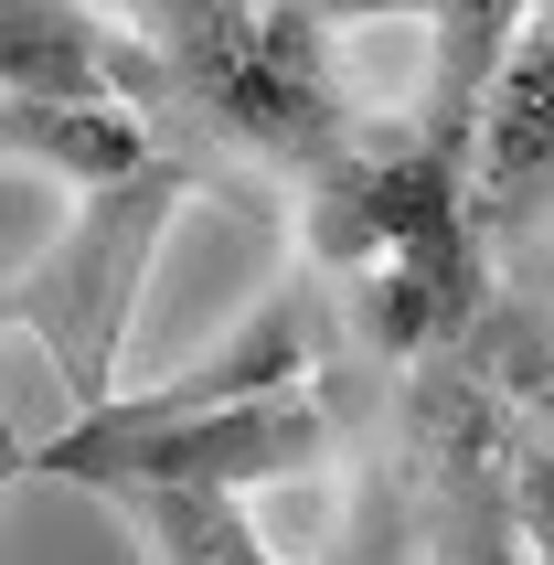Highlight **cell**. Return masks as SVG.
<instances>
[{
	"instance_id": "6da1fadb",
	"label": "cell",
	"mask_w": 554,
	"mask_h": 565,
	"mask_svg": "<svg viewBox=\"0 0 554 565\" xmlns=\"http://www.w3.org/2000/svg\"><path fill=\"white\" fill-rule=\"evenodd\" d=\"M331 448V416L309 406V384H267V395H107L75 406L43 448H22L32 480L64 491H128V480H192V491H256V480H299Z\"/></svg>"
},
{
	"instance_id": "277c9868",
	"label": "cell",
	"mask_w": 554,
	"mask_h": 565,
	"mask_svg": "<svg viewBox=\"0 0 554 565\" xmlns=\"http://www.w3.org/2000/svg\"><path fill=\"white\" fill-rule=\"evenodd\" d=\"M11 150H22V160H54L75 192L139 182V171L160 160L128 96H11Z\"/></svg>"
},
{
	"instance_id": "3957f363",
	"label": "cell",
	"mask_w": 554,
	"mask_h": 565,
	"mask_svg": "<svg viewBox=\"0 0 554 565\" xmlns=\"http://www.w3.org/2000/svg\"><path fill=\"white\" fill-rule=\"evenodd\" d=\"M469 224H480L491 256H544V224H554V11L491 75L480 160H469Z\"/></svg>"
},
{
	"instance_id": "7a4b0ae2",
	"label": "cell",
	"mask_w": 554,
	"mask_h": 565,
	"mask_svg": "<svg viewBox=\"0 0 554 565\" xmlns=\"http://www.w3.org/2000/svg\"><path fill=\"white\" fill-rule=\"evenodd\" d=\"M192 192L182 160H150L139 182H107L86 192V224H64V246L43 256V267H22V288H11V310H22V331H43L64 363V384H75V406H107L118 384H107V363H118V331L128 310H139V278H150V246L160 224H171V203Z\"/></svg>"
},
{
	"instance_id": "8992f818",
	"label": "cell",
	"mask_w": 554,
	"mask_h": 565,
	"mask_svg": "<svg viewBox=\"0 0 554 565\" xmlns=\"http://www.w3.org/2000/svg\"><path fill=\"white\" fill-rule=\"evenodd\" d=\"M416 523H427V480H416V459H373L363 491H352V523H341L331 565H405V544H416Z\"/></svg>"
},
{
	"instance_id": "5b68a950",
	"label": "cell",
	"mask_w": 554,
	"mask_h": 565,
	"mask_svg": "<svg viewBox=\"0 0 554 565\" xmlns=\"http://www.w3.org/2000/svg\"><path fill=\"white\" fill-rule=\"evenodd\" d=\"M107 502L128 512V534L150 544L160 565H277L267 544H256V523L235 512V491H192V480H128V491H107Z\"/></svg>"
}]
</instances>
